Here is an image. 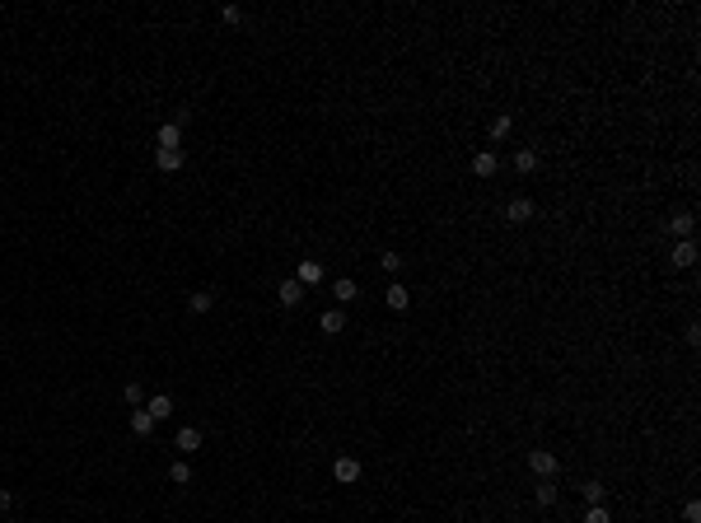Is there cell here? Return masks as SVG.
Returning <instances> with one entry per match:
<instances>
[{"instance_id": "obj_1", "label": "cell", "mask_w": 701, "mask_h": 523, "mask_svg": "<svg viewBox=\"0 0 701 523\" xmlns=\"http://www.w3.org/2000/svg\"><path fill=\"white\" fill-rule=\"evenodd\" d=\"M529 467H533V472H538V477H557V472H561V462H557V453H547V448H533V453H529Z\"/></svg>"}, {"instance_id": "obj_2", "label": "cell", "mask_w": 701, "mask_h": 523, "mask_svg": "<svg viewBox=\"0 0 701 523\" xmlns=\"http://www.w3.org/2000/svg\"><path fill=\"white\" fill-rule=\"evenodd\" d=\"M276 299H280V308H299L304 304V285H299V280H280Z\"/></svg>"}, {"instance_id": "obj_3", "label": "cell", "mask_w": 701, "mask_h": 523, "mask_svg": "<svg viewBox=\"0 0 701 523\" xmlns=\"http://www.w3.org/2000/svg\"><path fill=\"white\" fill-rule=\"evenodd\" d=\"M505 220H510V225H524V220H533V201H529V197H510V206H505Z\"/></svg>"}, {"instance_id": "obj_4", "label": "cell", "mask_w": 701, "mask_h": 523, "mask_svg": "<svg viewBox=\"0 0 701 523\" xmlns=\"http://www.w3.org/2000/svg\"><path fill=\"white\" fill-rule=\"evenodd\" d=\"M669 262H673V266H678V271H687V266L697 262V243H692V238H683V243H673Z\"/></svg>"}, {"instance_id": "obj_5", "label": "cell", "mask_w": 701, "mask_h": 523, "mask_svg": "<svg viewBox=\"0 0 701 523\" xmlns=\"http://www.w3.org/2000/svg\"><path fill=\"white\" fill-rule=\"evenodd\" d=\"M318 327H323L327 337H342V332H346V313H342V308H327L323 318H318Z\"/></svg>"}, {"instance_id": "obj_6", "label": "cell", "mask_w": 701, "mask_h": 523, "mask_svg": "<svg viewBox=\"0 0 701 523\" xmlns=\"http://www.w3.org/2000/svg\"><path fill=\"white\" fill-rule=\"evenodd\" d=\"M183 145V122H164L159 126V150H178Z\"/></svg>"}, {"instance_id": "obj_7", "label": "cell", "mask_w": 701, "mask_h": 523, "mask_svg": "<svg viewBox=\"0 0 701 523\" xmlns=\"http://www.w3.org/2000/svg\"><path fill=\"white\" fill-rule=\"evenodd\" d=\"M496 169H500V159H496L491 150H477V154H472V173H477V178H491Z\"/></svg>"}, {"instance_id": "obj_8", "label": "cell", "mask_w": 701, "mask_h": 523, "mask_svg": "<svg viewBox=\"0 0 701 523\" xmlns=\"http://www.w3.org/2000/svg\"><path fill=\"white\" fill-rule=\"evenodd\" d=\"M332 477L351 486V481H360V462L356 458H337V462H332Z\"/></svg>"}, {"instance_id": "obj_9", "label": "cell", "mask_w": 701, "mask_h": 523, "mask_svg": "<svg viewBox=\"0 0 701 523\" xmlns=\"http://www.w3.org/2000/svg\"><path fill=\"white\" fill-rule=\"evenodd\" d=\"M173 444L183 448V453H197V448H202V430H197V425H183V430H178V439H173Z\"/></svg>"}, {"instance_id": "obj_10", "label": "cell", "mask_w": 701, "mask_h": 523, "mask_svg": "<svg viewBox=\"0 0 701 523\" xmlns=\"http://www.w3.org/2000/svg\"><path fill=\"white\" fill-rule=\"evenodd\" d=\"M384 304L402 313V308H412V290H407V285H389V294H384Z\"/></svg>"}, {"instance_id": "obj_11", "label": "cell", "mask_w": 701, "mask_h": 523, "mask_svg": "<svg viewBox=\"0 0 701 523\" xmlns=\"http://www.w3.org/2000/svg\"><path fill=\"white\" fill-rule=\"evenodd\" d=\"M155 164H159L164 173H178V169H183V150H159Z\"/></svg>"}, {"instance_id": "obj_12", "label": "cell", "mask_w": 701, "mask_h": 523, "mask_svg": "<svg viewBox=\"0 0 701 523\" xmlns=\"http://www.w3.org/2000/svg\"><path fill=\"white\" fill-rule=\"evenodd\" d=\"M299 285H318V280H323V266H318V262H299Z\"/></svg>"}, {"instance_id": "obj_13", "label": "cell", "mask_w": 701, "mask_h": 523, "mask_svg": "<svg viewBox=\"0 0 701 523\" xmlns=\"http://www.w3.org/2000/svg\"><path fill=\"white\" fill-rule=\"evenodd\" d=\"M211 304H216V294H206V290L187 294V308H192V313H211Z\"/></svg>"}, {"instance_id": "obj_14", "label": "cell", "mask_w": 701, "mask_h": 523, "mask_svg": "<svg viewBox=\"0 0 701 523\" xmlns=\"http://www.w3.org/2000/svg\"><path fill=\"white\" fill-rule=\"evenodd\" d=\"M145 411L155 416V420H169V416H173V402H169V397H150V407H145Z\"/></svg>"}, {"instance_id": "obj_15", "label": "cell", "mask_w": 701, "mask_h": 523, "mask_svg": "<svg viewBox=\"0 0 701 523\" xmlns=\"http://www.w3.org/2000/svg\"><path fill=\"white\" fill-rule=\"evenodd\" d=\"M669 234H678V238H687V234H692V215H687V211H678V215L669 220Z\"/></svg>"}, {"instance_id": "obj_16", "label": "cell", "mask_w": 701, "mask_h": 523, "mask_svg": "<svg viewBox=\"0 0 701 523\" xmlns=\"http://www.w3.org/2000/svg\"><path fill=\"white\" fill-rule=\"evenodd\" d=\"M514 169L533 173V169H538V154H533V150H514Z\"/></svg>"}, {"instance_id": "obj_17", "label": "cell", "mask_w": 701, "mask_h": 523, "mask_svg": "<svg viewBox=\"0 0 701 523\" xmlns=\"http://www.w3.org/2000/svg\"><path fill=\"white\" fill-rule=\"evenodd\" d=\"M131 430L150 434V430H155V416H150V411H131Z\"/></svg>"}, {"instance_id": "obj_18", "label": "cell", "mask_w": 701, "mask_h": 523, "mask_svg": "<svg viewBox=\"0 0 701 523\" xmlns=\"http://www.w3.org/2000/svg\"><path fill=\"white\" fill-rule=\"evenodd\" d=\"M332 294H337V304H346V299H356V280H351V276H342L337 285H332Z\"/></svg>"}, {"instance_id": "obj_19", "label": "cell", "mask_w": 701, "mask_h": 523, "mask_svg": "<svg viewBox=\"0 0 701 523\" xmlns=\"http://www.w3.org/2000/svg\"><path fill=\"white\" fill-rule=\"evenodd\" d=\"M169 477L178 481V486H192V467H187V458H183V462H173V467H169Z\"/></svg>"}, {"instance_id": "obj_20", "label": "cell", "mask_w": 701, "mask_h": 523, "mask_svg": "<svg viewBox=\"0 0 701 523\" xmlns=\"http://www.w3.org/2000/svg\"><path fill=\"white\" fill-rule=\"evenodd\" d=\"M603 495H608V486H598V481H585V500H589V505H603Z\"/></svg>"}, {"instance_id": "obj_21", "label": "cell", "mask_w": 701, "mask_h": 523, "mask_svg": "<svg viewBox=\"0 0 701 523\" xmlns=\"http://www.w3.org/2000/svg\"><path fill=\"white\" fill-rule=\"evenodd\" d=\"M510 117H505V112H500V117H496V122H491V140H505V136H510Z\"/></svg>"}, {"instance_id": "obj_22", "label": "cell", "mask_w": 701, "mask_h": 523, "mask_svg": "<svg viewBox=\"0 0 701 523\" xmlns=\"http://www.w3.org/2000/svg\"><path fill=\"white\" fill-rule=\"evenodd\" d=\"M379 266H384V271H393V276H398V271H402V257H398V252H393V248H389V252L379 257Z\"/></svg>"}, {"instance_id": "obj_23", "label": "cell", "mask_w": 701, "mask_h": 523, "mask_svg": "<svg viewBox=\"0 0 701 523\" xmlns=\"http://www.w3.org/2000/svg\"><path fill=\"white\" fill-rule=\"evenodd\" d=\"M585 523H612V519H608L603 505H589V509H585Z\"/></svg>"}, {"instance_id": "obj_24", "label": "cell", "mask_w": 701, "mask_h": 523, "mask_svg": "<svg viewBox=\"0 0 701 523\" xmlns=\"http://www.w3.org/2000/svg\"><path fill=\"white\" fill-rule=\"evenodd\" d=\"M538 505H557V486H552V481L538 486Z\"/></svg>"}, {"instance_id": "obj_25", "label": "cell", "mask_w": 701, "mask_h": 523, "mask_svg": "<svg viewBox=\"0 0 701 523\" xmlns=\"http://www.w3.org/2000/svg\"><path fill=\"white\" fill-rule=\"evenodd\" d=\"M122 397H126V402H131V407H136V402H140V397H145V388H140V384H126V388H122Z\"/></svg>"}, {"instance_id": "obj_26", "label": "cell", "mask_w": 701, "mask_h": 523, "mask_svg": "<svg viewBox=\"0 0 701 523\" xmlns=\"http://www.w3.org/2000/svg\"><path fill=\"white\" fill-rule=\"evenodd\" d=\"M10 505H15V495H10V491H0V514H5Z\"/></svg>"}, {"instance_id": "obj_27", "label": "cell", "mask_w": 701, "mask_h": 523, "mask_svg": "<svg viewBox=\"0 0 701 523\" xmlns=\"http://www.w3.org/2000/svg\"><path fill=\"white\" fill-rule=\"evenodd\" d=\"M5 523H10V519H5Z\"/></svg>"}]
</instances>
